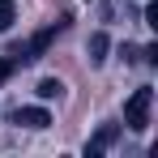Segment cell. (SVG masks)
Instances as JSON below:
<instances>
[{
	"label": "cell",
	"instance_id": "obj_5",
	"mask_svg": "<svg viewBox=\"0 0 158 158\" xmlns=\"http://www.w3.org/2000/svg\"><path fill=\"white\" fill-rule=\"evenodd\" d=\"M90 60H94V64L107 60V34H94V39H90Z\"/></svg>",
	"mask_w": 158,
	"mask_h": 158
},
{
	"label": "cell",
	"instance_id": "obj_3",
	"mask_svg": "<svg viewBox=\"0 0 158 158\" xmlns=\"http://www.w3.org/2000/svg\"><path fill=\"white\" fill-rule=\"evenodd\" d=\"M111 141H115V124H103V128H98V137L85 145V158H98L107 145H111Z\"/></svg>",
	"mask_w": 158,
	"mask_h": 158
},
{
	"label": "cell",
	"instance_id": "obj_2",
	"mask_svg": "<svg viewBox=\"0 0 158 158\" xmlns=\"http://www.w3.org/2000/svg\"><path fill=\"white\" fill-rule=\"evenodd\" d=\"M13 124H22V128H47V124H52V115H47L43 107H17Z\"/></svg>",
	"mask_w": 158,
	"mask_h": 158
},
{
	"label": "cell",
	"instance_id": "obj_7",
	"mask_svg": "<svg viewBox=\"0 0 158 158\" xmlns=\"http://www.w3.org/2000/svg\"><path fill=\"white\" fill-rule=\"evenodd\" d=\"M9 77H13V60H0V85H4Z\"/></svg>",
	"mask_w": 158,
	"mask_h": 158
},
{
	"label": "cell",
	"instance_id": "obj_6",
	"mask_svg": "<svg viewBox=\"0 0 158 158\" xmlns=\"http://www.w3.org/2000/svg\"><path fill=\"white\" fill-rule=\"evenodd\" d=\"M13 17H17L13 0H0V30H9V26H13Z\"/></svg>",
	"mask_w": 158,
	"mask_h": 158
},
{
	"label": "cell",
	"instance_id": "obj_4",
	"mask_svg": "<svg viewBox=\"0 0 158 158\" xmlns=\"http://www.w3.org/2000/svg\"><path fill=\"white\" fill-rule=\"evenodd\" d=\"M60 94H64V85H60L56 77H43V81H39V98H60Z\"/></svg>",
	"mask_w": 158,
	"mask_h": 158
},
{
	"label": "cell",
	"instance_id": "obj_1",
	"mask_svg": "<svg viewBox=\"0 0 158 158\" xmlns=\"http://www.w3.org/2000/svg\"><path fill=\"white\" fill-rule=\"evenodd\" d=\"M150 107H154V90H150V85L132 90V98L124 103V124H128L132 132H145L150 128Z\"/></svg>",
	"mask_w": 158,
	"mask_h": 158
}]
</instances>
